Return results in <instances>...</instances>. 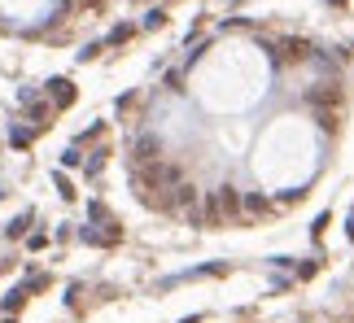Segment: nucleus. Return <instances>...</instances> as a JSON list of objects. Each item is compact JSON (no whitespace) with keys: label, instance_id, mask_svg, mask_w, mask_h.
Here are the masks:
<instances>
[{"label":"nucleus","instance_id":"obj_1","mask_svg":"<svg viewBox=\"0 0 354 323\" xmlns=\"http://www.w3.org/2000/svg\"><path fill=\"white\" fill-rule=\"evenodd\" d=\"M310 170V131L302 123H280L258 149V175L267 184H297Z\"/></svg>","mask_w":354,"mask_h":323},{"label":"nucleus","instance_id":"obj_2","mask_svg":"<svg viewBox=\"0 0 354 323\" xmlns=\"http://www.w3.org/2000/svg\"><path fill=\"white\" fill-rule=\"evenodd\" d=\"M210 70H214V79H223V84L210 88L214 105H245L263 88V61H258V52H250V48H232L227 61H214Z\"/></svg>","mask_w":354,"mask_h":323},{"label":"nucleus","instance_id":"obj_3","mask_svg":"<svg viewBox=\"0 0 354 323\" xmlns=\"http://www.w3.org/2000/svg\"><path fill=\"white\" fill-rule=\"evenodd\" d=\"M53 84H57V105H71V101H75V92H71V84H66V79H53Z\"/></svg>","mask_w":354,"mask_h":323},{"label":"nucleus","instance_id":"obj_4","mask_svg":"<svg viewBox=\"0 0 354 323\" xmlns=\"http://www.w3.org/2000/svg\"><path fill=\"white\" fill-rule=\"evenodd\" d=\"M0 5H9V9H35L39 0H0Z\"/></svg>","mask_w":354,"mask_h":323}]
</instances>
